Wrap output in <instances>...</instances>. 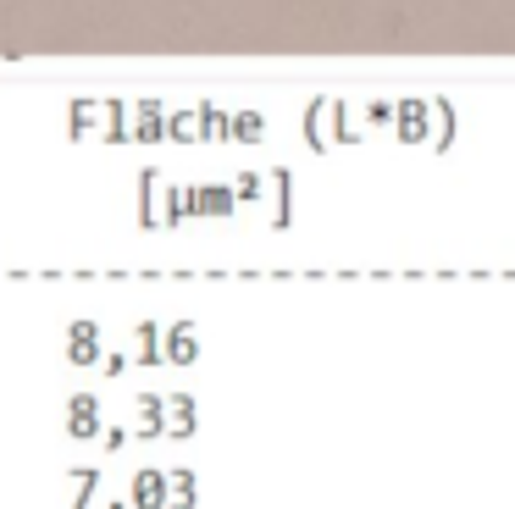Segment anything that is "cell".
<instances>
[{
    "label": "cell",
    "mask_w": 515,
    "mask_h": 509,
    "mask_svg": "<svg viewBox=\"0 0 515 509\" xmlns=\"http://www.w3.org/2000/svg\"><path fill=\"white\" fill-rule=\"evenodd\" d=\"M95 432H100V399L95 393H72L67 399V438L84 443V438H95Z\"/></svg>",
    "instance_id": "6da1fadb"
},
{
    "label": "cell",
    "mask_w": 515,
    "mask_h": 509,
    "mask_svg": "<svg viewBox=\"0 0 515 509\" xmlns=\"http://www.w3.org/2000/svg\"><path fill=\"white\" fill-rule=\"evenodd\" d=\"M67 360L78 371L100 360V327H95V321H72V327H67Z\"/></svg>",
    "instance_id": "7a4b0ae2"
},
{
    "label": "cell",
    "mask_w": 515,
    "mask_h": 509,
    "mask_svg": "<svg viewBox=\"0 0 515 509\" xmlns=\"http://www.w3.org/2000/svg\"><path fill=\"white\" fill-rule=\"evenodd\" d=\"M161 504H167V476L139 471L133 476V509H161Z\"/></svg>",
    "instance_id": "3957f363"
},
{
    "label": "cell",
    "mask_w": 515,
    "mask_h": 509,
    "mask_svg": "<svg viewBox=\"0 0 515 509\" xmlns=\"http://www.w3.org/2000/svg\"><path fill=\"white\" fill-rule=\"evenodd\" d=\"M95 487H100V471L95 465H78V471H72V509L95 504Z\"/></svg>",
    "instance_id": "277c9868"
},
{
    "label": "cell",
    "mask_w": 515,
    "mask_h": 509,
    "mask_svg": "<svg viewBox=\"0 0 515 509\" xmlns=\"http://www.w3.org/2000/svg\"><path fill=\"white\" fill-rule=\"evenodd\" d=\"M139 421H144V438H161V432H167V410H161V399H156V393H144V399H139Z\"/></svg>",
    "instance_id": "5b68a950"
},
{
    "label": "cell",
    "mask_w": 515,
    "mask_h": 509,
    "mask_svg": "<svg viewBox=\"0 0 515 509\" xmlns=\"http://www.w3.org/2000/svg\"><path fill=\"white\" fill-rule=\"evenodd\" d=\"M89 128H95V100H72L67 106V133L72 139H84Z\"/></svg>",
    "instance_id": "8992f818"
},
{
    "label": "cell",
    "mask_w": 515,
    "mask_h": 509,
    "mask_svg": "<svg viewBox=\"0 0 515 509\" xmlns=\"http://www.w3.org/2000/svg\"><path fill=\"white\" fill-rule=\"evenodd\" d=\"M194 432V410H189V399H172V438H189Z\"/></svg>",
    "instance_id": "52a82bcc"
},
{
    "label": "cell",
    "mask_w": 515,
    "mask_h": 509,
    "mask_svg": "<svg viewBox=\"0 0 515 509\" xmlns=\"http://www.w3.org/2000/svg\"><path fill=\"white\" fill-rule=\"evenodd\" d=\"M167 355H172V360H194V332H189V327H172Z\"/></svg>",
    "instance_id": "ba28073f"
},
{
    "label": "cell",
    "mask_w": 515,
    "mask_h": 509,
    "mask_svg": "<svg viewBox=\"0 0 515 509\" xmlns=\"http://www.w3.org/2000/svg\"><path fill=\"white\" fill-rule=\"evenodd\" d=\"M189 498H194V476L189 471H172V504L189 509Z\"/></svg>",
    "instance_id": "9c48e42d"
},
{
    "label": "cell",
    "mask_w": 515,
    "mask_h": 509,
    "mask_svg": "<svg viewBox=\"0 0 515 509\" xmlns=\"http://www.w3.org/2000/svg\"><path fill=\"white\" fill-rule=\"evenodd\" d=\"M122 117H128V111L111 100V106H106V139H128V122H122Z\"/></svg>",
    "instance_id": "30bf717a"
},
{
    "label": "cell",
    "mask_w": 515,
    "mask_h": 509,
    "mask_svg": "<svg viewBox=\"0 0 515 509\" xmlns=\"http://www.w3.org/2000/svg\"><path fill=\"white\" fill-rule=\"evenodd\" d=\"M139 139H161V122H156V106H139Z\"/></svg>",
    "instance_id": "8fae6325"
},
{
    "label": "cell",
    "mask_w": 515,
    "mask_h": 509,
    "mask_svg": "<svg viewBox=\"0 0 515 509\" xmlns=\"http://www.w3.org/2000/svg\"><path fill=\"white\" fill-rule=\"evenodd\" d=\"M139 338H144V349H139V355L150 360V366H156V360H161V349H156V327H150V321H144V327H139Z\"/></svg>",
    "instance_id": "7c38bea8"
},
{
    "label": "cell",
    "mask_w": 515,
    "mask_h": 509,
    "mask_svg": "<svg viewBox=\"0 0 515 509\" xmlns=\"http://www.w3.org/2000/svg\"><path fill=\"white\" fill-rule=\"evenodd\" d=\"M106 509H128V504H122V498H111V504H106Z\"/></svg>",
    "instance_id": "4fadbf2b"
}]
</instances>
